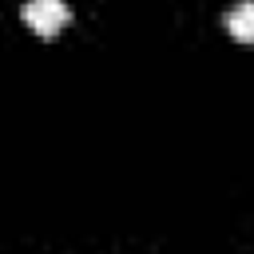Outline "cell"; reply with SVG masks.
I'll use <instances>...</instances> for the list:
<instances>
[{"label": "cell", "instance_id": "2", "mask_svg": "<svg viewBox=\"0 0 254 254\" xmlns=\"http://www.w3.org/2000/svg\"><path fill=\"white\" fill-rule=\"evenodd\" d=\"M226 32L242 44H254V0H238L226 12Z\"/></svg>", "mask_w": 254, "mask_h": 254}, {"label": "cell", "instance_id": "1", "mask_svg": "<svg viewBox=\"0 0 254 254\" xmlns=\"http://www.w3.org/2000/svg\"><path fill=\"white\" fill-rule=\"evenodd\" d=\"M20 16H24V24H28L36 36L52 40V36L64 32V24L71 20V8H67V0H24Z\"/></svg>", "mask_w": 254, "mask_h": 254}]
</instances>
